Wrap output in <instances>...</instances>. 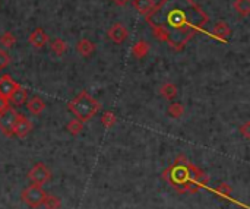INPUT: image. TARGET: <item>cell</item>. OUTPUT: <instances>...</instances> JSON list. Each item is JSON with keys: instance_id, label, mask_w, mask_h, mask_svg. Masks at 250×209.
<instances>
[{"instance_id": "4316f807", "label": "cell", "mask_w": 250, "mask_h": 209, "mask_svg": "<svg viewBox=\"0 0 250 209\" xmlns=\"http://www.w3.org/2000/svg\"><path fill=\"white\" fill-rule=\"evenodd\" d=\"M7 105H9L7 100H4V98H1V97H0V113H1V111H3V110L7 107Z\"/></svg>"}, {"instance_id": "9a60e30c", "label": "cell", "mask_w": 250, "mask_h": 209, "mask_svg": "<svg viewBox=\"0 0 250 209\" xmlns=\"http://www.w3.org/2000/svg\"><path fill=\"white\" fill-rule=\"evenodd\" d=\"M155 0H133V7L144 16H146L155 6Z\"/></svg>"}, {"instance_id": "484cf974", "label": "cell", "mask_w": 250, "mask_h": 209, "mask_svg": "<svg viewBox=\"0 0 250 209\" xmlns=\"http://www.w3.org/2000/svg\"><path fill=\"white\" fill-rule=\"evenodd\" d=\"M240 133L243 135L245 139H249L250 138V122H246L243 126H240Z\"/></svg>"}, {"instance_id": "d6986e66", "label": "cell", "mask_w": 250, "mask_h": 209, "mask_svg": "<svg viewBox=\"0 0 250 209\" xmlns=\"http://www.w3.org/2000/svg\"><path fill=\"white\" fill-rule=\"evenodd\" d=\"M16 42V37L10 32V31H6L0 35V45L4 47V48H12Z\"/></svg>"}, {"instance_id": "5bb4252c", "label": "cell", "mask_w": 250, "mask_h": 209, "mask_svg": "<svg viewBox=\"0 0 250 209\" xmlns=\"http://www.w3.org/2000/svg\"><path fill=\"white\" fill-rule=\"evenodd\" d=\"M26 108L29 113H32L34 116H38L40 113H42L45 110V103L40 98V97H32L28 104H26Z\"/></svg>"}, {"instance_id": "30bf717a", "label": "cell", "mask_w": 250, "mask_h": 209, "mask_svg": "<svg viewBox=\"0 0 250 209\" xmlns=\"http://www.w3.org/2000/svg\"><path fill=\"white\" fill-rule=\"evenodd\" d=\"M230 35H231V28H230L229 23L224 22V21L217 22V25L214 26V29H212V32H211V37L220 40L221 42H227L229 38H230Z\"/></svg>"}, {"instance_id": "7c38bea8", "label": "cell", "mask_w": 250, "mask_h": 209, "mask_svg": "<svg viewBox=\"0 0 250 209\" xmlns=\"http://www.w3.org/2000/svg\"><path fill=\"white\" fill-rule=\"evenodd\" d=\"M26 98H28V91L19 85V86L13 91V94L9 97L7 103H10V104H12V105H15V107H21V105H23V104H25Z\"/></svg>"}, {"instance_id": "7402d4cb", "label": "cell", "mask_w": 250, "mask_h": 209, "mask_svg": "<svg viewBox=\"0 0 250 209\" xmlns=\"http://www.w3.org/2000/svg\"><path fill=\"white\" fill-rule=\"evenodd\" d=\"M42 207L45 209H59L60 208V199L57 196H51V195H45Z\"/></svg>"}, {"instance_id": "4fadbf2b", "label": "cell", "mask_w": 250, "mask_h": 209, "mask_svg": "<svg viewBox=\"0 0 250 209\" xmlns=\"http://www.w3.org/2000/svg\"><path fill=\"white\" fill-rule=\"evenodd\" d=\"M160 94H161V97H163L164 100L171 101V100H174V98L179 95V91H177V86H176L173 82H166V84L161 85Z\"/></svg>"}, {"instance_id": "2e32d148", "label": "cell", "mask_w": 250, "mask_h": 209, "mask_svg": "<svg viewBox=\"0 0 250 209\" xmlns=\"http://www.w3.org/2000/svg\"><path fill=\"white\" fill-rule=\"evenodd\" d=\"M149 53V44L144 40H139L133 47H132V54L136 59H144Z\"/></svg>"}, {"instance_id": "83f0119b", "label": "cell", "mask_w": 250, "mask_h": 209, "mask_svg": "<svg viewBox=\"0 0 250 209\" xmlns=\"http://www.w3.org/2000/svg\"><path fill=\"white\" fill-rule=\"evenodd\" d=\"M117 6H126L130 0H113Z\"/></svg>"}, {"instance_id": "6da1fadb", "label": "cell", "mask_w": 250, "mask_h": 209, "mask_svg": "<svg viewBox=\"0 0 250 209\" xmlns=\"http://www.w3.org/2000/svg\"><path fill=\"white\" fill-rule=\"evenodd\" d=\"M145 19L154 37L174 51H182L209 22L208 13L195 0H160Z\"/></svg>"}, {"instance_id": "8fae6325", "label": "cell", "mask_w": 250, "mask_h": 209, "mask_svg": "<svg viewBox=\"0 0 250 209\" xmlns=\"http://www.w3.org/2000/svg\"><path fill=\"white\" fill-rule=\"evenodd\" d=\"M76 51L82 57H91L95 51V44L88 38H81L76 44Z\"/></svg>"}, {"instance_id": "ba28073f", "label": "cell", "mask_w": 250, "mask_h": 209, "mask_svg": "<svg viewBox=\"0 0 250 209\" xmlns=\"http://www.w3.org/2000/svg\"><path fill=\"white\" fill-rule=\"evenodd\" d=\"M107 34H108V38H110L113 42H116V44L125 42V41L127 40V37H129L127 28H126L125 25H122V23H114V25L108 29Z\"/></svg>"}, {"instance_id": "9c48e42d", "label": "cell", "mask_w": 250, "mask_h": 209, "mask_svg": "<svg viewBox=\"0 0 250 209\" xmlns=\"http://www.w3.org/2000/svg\"><path fill=\"white\" fill-rule=\"evenodd\" d=\"M29 44L34 47V48H37V50H40V48H42L47 42H48V35H47V32L42 29V28H35L31 34H29Z\"/></svg>"}, {"instance_id": "e0dca14e", "label": "cell", "mask_w": 250, "mask_h": 209, "mask_svg": "<svg viewBox=\"0 0 250 209\" xmlns=\"http://www.w3.org/2000/svg\"><path fill=\"white\" fill-rule=\"evenodd\" d=\"M51 51L56 54V56H63L66 51H67V42L62 38H54L53 42H51Z\"/></svg>"}, {"instance_id": "cb8c5ba5", "label": "cell", "mask_w": 250, "mask_h": 209, "mask_svg": "<svg viewBox=\"0 0 250 209\" xmlns=\"http://www.w3.org/2000/svg\"><path fill=\"white\" fill-rule=\"evenodd\" d=\"M215 192H217V195H220L223 198H230L233 195V188L227 183H220L215 188Z\"/></svg>"}, {"instance_id": "ac0fdd59", "label": "cell", "mask_w": 250, "mask_h": 209, "mask_svg": "<svg viewBox=\"0 0 250 209\" xmlns=\"http://www.w3.org/2000/svg\"><path fill=\"white\" fill-rule=\"evenodd\" d=\"M66 129H67V132H69L70 135L76 136V135H79V133L83 130V122H81V120H78V119H72V120L67 123Z\"/></svg>"}, {"instance_id": "8992f818", "label": "cell", "mask_w": 250, "mask_h": 209, "mask_svg": "<svg viewBox=\"0 0 250 209\" xmlns=\"http://www.w3.org/2000/svg\"><path fill=\"white\" fill-rule=\"evenodd\" d=\"M31 130H32V123L23 114H18L13 123V136L25 138L31 133Z\"/></svg>"}, {"instance_id": "5b68a950", "label": "cell", "mask_w": 250, "mask_h": 209, "mask_svg": "<svg viewBox=\"0 0 250 209\" xmlns=\"http://www.w3.org/2000/svg\"><path fill=\"white\" fill-rule=\"evenodd\" d=\"M28 179L31 180L32 185H38L42 186L45 185L50 179H51V171L48 170V167L44 163H37L28 173Z\"/></svg>"}, {"instance_id": "3957f363", "label": "cell", "mask_w": 250, "mask_h": 209, "mask_svg": "<svg viewBox=\"0 0 250 209\" xmlns=\"http://www.w3.org/2000/svg\"><path fill=\"white\" fill-rule=\"evenodd\" d=\"M45 192L41 186L38 185H29L28 188L23 189L21 198L23 201V204L29 208H40L42 207V202H44V198H45Z\"/></svg>"}, {"instance_id": "ffe728a7", "label": "cell", "mask_w": 250, "mask_h": 209, "mask_svg": "<svg viewBox=\"0 0 250 209\" xmlns=\"http://www.w3.org/2000/svg\"><path fill=\"white\" fill-rule=\"evenodd\" d=\"M234 10L242 16H248L250 13V0H236Z\"/></svg>"}, {"instance_id": "7a4b0ae2", "label": "cell", "mask_w": 250, "mask_h": 209, "mask_svg": "<svg viewBox=\"0 0 250 209\" xmlns=\"http://www.w3.org/2000/svg\"><path fill=\"white\" fill-rule=\"evenodd\" d=\"M69 111L75 116V119L81 122H88L91 120L100 110V103L88 92H81L78 97H75L69 104Z\"/></svg>"}, {"instance_id": "d4e9b609", "label": "cell", "mask_w": 250, "mask_h": 209, "mask_svg": "<svg viewBox=\"0 0 250 209\" xmlns=\"http://www.w3.org/2000/svg\"><path fill=\"white\" fill-rule=\"evenodd\" d=\"M10 64V56L7 51H4L3 48H0V70L6 69Z\"/></svg>"}, {"instance_id": "44dd1931", "label": "cell", "mask_w": 250, "mask_h": 209, "mask_svg": "<svg viewBox=\"0 0 250 209\" xmlns=\"http://www.w3.org/2000/svg\"><path fill=\"white\" fill-rule=\"evenodd\" d=\"M116 122H117V117L113 111H105L101 117V123L105 129H111L116 125Z\"/></svg>"}, {"instance_id": "603a6c76", "label": "cell", "mask_w": 250, "mask_h": 209, "mask_svg": "<svg viewBox=\"0 0 250 209\" xmlns=\"http://www.w3.org/2000/svg\"><path fill=\"white\" fill-rule=\"evenodd\" d=\"M183 113H185V107H183V104H180V103H173V104L168 107V114H170L173 119L182 117Z\"/></svg>"}, {"instance_id": "277c9868", "label": "cell", "mask_w": 250, "mask_h": 209, "mask_svg": "<svg viewBox=\"0 0 250 209\" xmlns=\"http://www.w3.org/2000/svg\"><path fill=\"white\" fill-rule=\"evenodd\" d=\"M16 110L13 105H7L1 113H0V132L4 136H13V123L16 120Z\"/></svg>"}, {"instance_id": "52a82bcc", "label": "cell", "mask_w": 250, "mask_h": 209, "mask_svg": "<svg viewBox=\"0 0 250 209\" xmlns=\"http://www.w3.org/2000/svg\"><path fill=\"white\" fill-rule=\"evenodd\" d=\"M19 86V84L16 81H13V78L10 75H3L0 78V97L4 100H9V97L13 94V91Z\"/></svg>"}]
</instances>
